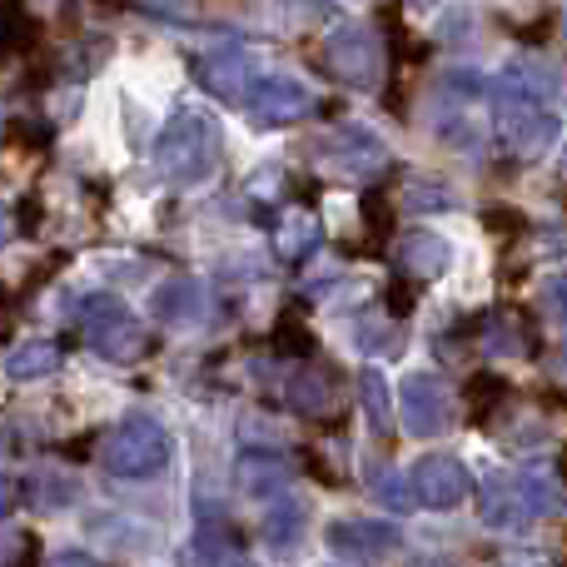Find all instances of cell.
<instances>
[{
    "instance_id": "cell-1",
    "label": "cell",
    "mask_w": 567,
    "mask_h": 567,
    "mask_svg": "<svg viewBox=\"0 0 567 567\" xmlns=\"http://www.w3.org/2000/svg\"><path fill=\"white\" fill-rule=\"evenodd\" d=\"M219 155H225V135L215 115L199 105H179L155 135V169L169 185H205L219 169Z\"/></svg>"
},
{
    "instance_id": "cell-2",
    "label": "cell",
    "mask_w": 567,
    "mask_h": 567,
    "mask_svg": "<svg viewBox=\"0 0 567 567\" xmlns=\"http://www.w3.org/2000/svg\"><path fill=\"white\" fill-rule=\"evenodd\" d=\"M493 135H498V145L508 150V155L538 159L563 140V115L548 100L523 95V90L498 80V95H493Z\"/></svg>"
},
{
    "instance_id": "cell-3",
    "label": "cell",
    "mask_w": 567,
    "mask_h": 567,
    "mask_svg": "<svg viewBox=\"0 0 567 567\" xmlns=\"http://www.w3.org/2000/svg\"><path fill=\"white\" fill-rule=\"evenodd\" d=\"M169 453H175V443H169L165 423L135 413V419H125L105 439V449H100V463H105L110 478L145 483V478H159V473L169 468Z\"/></svg>"
},
{
    "instance_id": "cell-4",
    "label": "cell",
    "mask_w": 567,
    "mask_h": 567,
    "mask_svg": "<svg viewBox=\"0 0 567 567\" xmlns=\"http://www.w3.org/2000/svg\"><path fill=\"white\" fill-rule=\"evenodd\" d=\"M75 323L85 329L90 349L105 353L110 363H135L140 353L150 349V339L135 323V313H130L120 299H110V293H85L75 309Z\"/></svg>"
},
{
    "instance_id": "cell-5",
    "label": "cell",
    "mask_w": 567,
    "mask_h": 567,
    "mask_svg": "<svg viewBox=\"0 0 567 567\" xmlns=\"http://www.w3.org/2000/svg\"><path fill=\"white\" fill-rule=\"evenodd\" d=\"M323 60H329L333 80H343L349 90H373L383 80V45L369 25H359V20L333 30L329 45H323Z\"/></svg>"
},
{
    "instance_id": "cell-6",
    "label": "cell",
    "mask_w": 567,
    "mask_h": 567,
    "mask_svg": "<svg viewBox=\"0 0 567 567\" xmlns=\"http://www.w3.org/2000/svg\"><path fill=\"white\" fill-rule=\"evenodd\" d=\"M399 419L413 439H433V433L453 429V393L439 373H409L399 389Z\"/></svg>"
},
{
    "instance_id": "cell-7",
    "label": "cell",
    "mask_w": 567,
    "mask_h": 567,
    "mask_svg": "<svg viewBox=\"0 0 567 567\" xmlns=\"http://www.w3.org/2000/svg\"><path fill=\"white\" fill-rule=\"evenodd\" d=\"M245 110L255 125H293V120H303L313 110V90L293 75H255Z\"/></svg>"
},
{
    "instance_id": "cell-8",
    "label": "cell",
    "mask_w": 567,
    "mask_h": 567,
    "mask_svg": "<svg viewBox=\"0 0 567 567\" xmlns=\"http://www.w3.org/2000/svg\"><path fill=\"white\" fill-rule=\"evenodd\" d=\"M323 543H329V548L339 553L343 563H353V567H379V563H389L393 553H399L403 538H399V528H393V523L339 518V523H329Z\"/></svg>"
},
{
    "instance_id": "cell-9",
    "label": "cell",
    "mask_w": 567,
    "mask_h": 567,
    "mask_svg": "<svg viewBox=\"0 0 567 567\" xmlns=\"http://www.w3.org/2000/svg\"><path fill=\"white\" fill-rule=\"evenodd\" d=\"M538 513H558V498L543 493V483L533 478H493L488 483V503H483V523L488 528H523Z\"/></svg>"
},
{
    "instance_id": "cell-10",
    "label": "cell",
    "mask_w": 567,
    "mask_h": 567,
    "mask_svg": "<svg viewBox=\"0 0 567 567\" xmlns=\"http://www.w3.org/2000/svg\"><path fill=\"white\" fill-rule=\"evenodd\" d=\"M409 488H413V503H423L433 513H449L468 498V468L458 458H449V453H429V458L413 463Z\"/></svg>"
},
{
    "instance_id": "cell-11",
    "label": "cell",
    "mask_w": 567,
    "mask_h": 567,
    "mask_svg": "<svg viewBox=\"0 0 567 567\" xmlns=\"http://www.w3.org/2000/svg\"><path fill=\"white\" fill-rule=\"evenodd\" d=\"M399 265L409 269L413 279H443L453 265V245L439 235V229H413L399 245Z\"/></svg>"
},
{
    "instance_id": "cell-12",
    "label": "cell",
    "mask_w": 567,
    "mask_h": 567,
    "mask_svg": "<svg viewBox=\"0 0 567 567\" xmlns=\"http://www.w3.org/2000/svg\"><path fill=\"white\" fill-rule=\"evenodd\" d=\"M235 478H239V493H249V498H279L289 488V463H284V453L255 449V453H239Z\"/></svg>"
},
{
    "instance_id": "cell-13",
    "label": "cell",
    "mask_w": 567,
    "mask_h": 567,
    "mask_svg": "<svg viewBox=\"0 0 567 567\" xmlns=\"http://www.w3.org/2000/svg\"><path fill=\"white\" fill-rule=\"evenodd\" d=\"M323 159L349 169V175H369V169L383 165V145H379V135L353 125V130H339L333 140H323Z\"/></svg>"
},
{
    "instance_id": "cell-14",
    "label": "cell",
    "mask_w": 567,
    "mask_h": 567,
    "mask_svg": "<svg viewBox=\"0 0 567 567\" xmlns=\"http://www.w3.org/2000/svg\"><path fill=\"white\" fill-rule=\"evenodd\" d=\"M155 319L175 323V329H185V323H199L205 319V289H199L195 279H169L155 289Z\"/></svg>"
},
{
    "instance_id": "cell-15",
    "label": "cell",
    "mask_w": 567,
    "mask_h": 567,
    "mask_svg": "<svg viewBox=\"0 0 567 567\" xmlns=\"http://www.w3.org/2000/svg\"><path fill=\"white\" fill-rule=\"evenodd\" d=\"M199 80L215 90L219 100H245L249 95V60L245 55H205L199 60Z\"/></svg>"
},
{
    "instance_id": "cell-16",
    "label": "cell",
    "mask_w": 567,
    "mask_h": 567,
    "mask_svg": "<svg viewBox=\"0 0 567 567\" xmlns=\"http://www.w3.org/2000/svg\"><path fill=\"white\" fill-rule=\"evenodd\" d=\"M60 343H45V339H35V343H20L16 353L6 359V373L16 383H30V379H45V373H55L60 369Z\"/></svg>"
},
{
    "instance_id": "cell-17",
    "label": "cell",
    "mask_w": 567,
    "mask_h": 567,
    "mask_svg": "<svg viewBox=\"0 0 567 567\" xmlns=\"http://www.w3.org/2000/svg\"><path fill=\"white\" fill-rule=\"evenodd\" d=\"M289 403H293V413H329L333 409V383H329V373L323 369H299L293 373V383H289Z\"/></svg>"
},
{
    "instance_id": "cell-18",
    "label": "cell",
    "mask_w": 567,
    "mask_h": 567,
    "mask_svg": "<svg viewBox=\"0 0 567 567\" xmlns=\"http://www.w3.org/2000/svg\"><path fill=\"white\" fill-rule=\"evenodd\" d=\"M359 403H363V413H369L373 433H389L393 403H389V379H383L379 369H363V373H359Z\"/></svg>"
},
{
    "instance_id": "cell-19",
    "label": "cell",
    "mask_w": 567,
    "mask_h": 567,
    "mask_svg": "<svg viewBox=\"0 0 567 567\" xmlns=\"http://www.w3.org/2000/svg\"><path fill=\"white\" fill-rule=\"evenodd\" d=\"M313 245H319V225H313L309 215H289V219H284V225L275 229L279 259H303Z\"/></svg>"
},
{
    "instance_id": "cell-20",
    "label": "cell",
    "mask_w": 567,
    "mask_h": 567,
    "mask_svg": "<svg viewBox=\"0 0 567 567\" xmlns=\"http://www.w3.org/2000/svg\"><path fill=\"white\" fill-rule=\"evenodd\" d=\"M265 533H269V543H275L279 553H284V548H293V533H299V508H293V503H279V508L269 513Z\"/></svg>"
},
{
    "instance_id": "cell-21",
    "label": "cell",
    "mask_w": 567,
    "mask_h": 567,
    "mask_svg": "<svg viewBox=\"0 0 567 567\" xmlns=\"http://www.w3.org/2000/svg\"><path fill=\"white\" fill-rule=\"evenodd\" d=\"M399 339H403V333L389 329V323H373V319L359 323V349H369V353H399L403 349Z\"/></svg>"
},
{
    "instance_id": "cell-22",
    "label": "cell",
    "mask_w": 567,
    "mask_h": 567,
    "mask_svg": "<svg viewBox=\"0 0 567 567\" xmlns=\"http://www.w3.org/2000/svg\"><path fill=\"white\" fill-rule=\"evenodd\" d=\"M538 299H543V313H548L553 323H567V275H553L538 289Z\"/></svg>"
},
{
    "instance_id": "cell-23",
    "label": "cell",
    "mask_w": 567,
    "mask_h": 567,
    "mask_svg": "<svg viewBox=\"0 0 567 567\" xmlns=\"http://www.w3.org/2000/svg\"><path fill=\"white\" fill-rule=\"evenodd\" d=\"M379 498L389 503L393 513H409L413 508V488L403 478H393V473H383V478H379Z\"/></svg>"
},
{
    "instance_id": "cell-24",
    "label": "cell",
    "mask_w": 567,
    "mask_h": 567,
    "mask_svg": "<svg viewBox=\"0 0 567 567\" xmlns=\"http://www.w3.org/2000/svg\"><path fill=\"white\" fill-rule=\"evenodd\" d=\"M60 493H75V483H70V478H50V473H40V508H50V498H60Z\"/></svg>"
},
{
    "instance_id": "cell-25",
    "label": "cell",
    "mask_w": 567,
    "mask_h": 567,
    "mask_svg": "<svg viewBox=\"0 0 567 567\" xmlns=\"http://www.w3.org/2000/svg\"><path fill=\"white\" fill-rule=\"evenodd\" d=\"M45 567H105V563L90 558V553H80V548H65V553H55Z\"/></svg>"
},
{
    "instance_id": "cell-26",
    "label": "cell",
    "mask_w": 567,
    "mask_h": 567,
    "mask_svg": "<svg viewBox=\"0 0 567 567\" xmlns=\"http://www.w3.org/2000/svg\"><path fill=\"white\" fill-rule=\"evenodd\" d=\"M16 498H20L16 478H6V473H0V518H6V513H10V508H16Z\"/></svg>"
},
{
    "instance_id": "cell-27",
    "label": "cell",
    "mask_w": 567,
    "mask_h": 567,
    "mask_svg": "<svg viewBox=\"0 0 567 567\" xmlns=\"http://www.w3.org/2000/svg\"><path fill=\"white\" fill-rule=\"evenodd\" d=\"M10 558H16V538H0V567H10Z\"/></svg>"
},
{
    "instance_id": "cell-28",
    "label": "cell",
    "mask_w": 567,
    "mask_h": 567,
    "mask_svg": "<svg viewBox=\"0 0 567 567\" xmlns=\"http://www.w3.org/2000/svg\"><path fill=\"white\" fill-rule=\"evenodd\" d=\"M10 235H16V225H10V209H0V245H6Z\"/></svg>"
},
{
    "instance_id": "cell-29",
    "label": "cell",
    "mask_w": 567,
    "mask_h": 567,
    "mask_svg": "<svg viewBox=\"0 0 567 567\" xmlns=\"http://www.w3.org/2000/svg\"><path fill=\"white\" fill-rule=\"evenodd\" d=\"M419 567H458V563H449V558H423Z\"/></svg>"
},
{
    "instance_id": "cell-30",
    "label": "cell",
    "mask_w": 567,
    "mask_h": 567,
    "mask_svg": "<svg viewBox=\"0 0 567 567\" xmlns=\"http://www.w3.org/2000/svg\"><path fill=\"white\" fill-rule=\"evenodd\" d=\"M409 6L413 10H429V6H439V0H409Z\"/></svg>"
},
{
    "instance_id": "cell-31",
    "label": "cell",
    "mask_w": 567,
    "mask_h": 567,
    "mask_svg": "<svg viewBox=\"0 0 567 567\" xmlns=\"http://www.w3.org/2000/svg\"><path fill=\"white\" fill-rule=\"evenodd\" d=\"M235 567H255V563H235Z\"/></svg>"
},
{
    "instance_id": "cell-32",
    "label": "cell",
    "mask_w": 567,
    "mask_h": 567,
    "mask_svg": "<svg viewBox=\"0 0 567 567\" xmlns=\"http://www.w3.org/2000/svg\"><path fill=\"white\" fill-rule=\"evenodd\" d=\"M0 120H6V115H0Z\"/></svg>"
}]
</instances>
